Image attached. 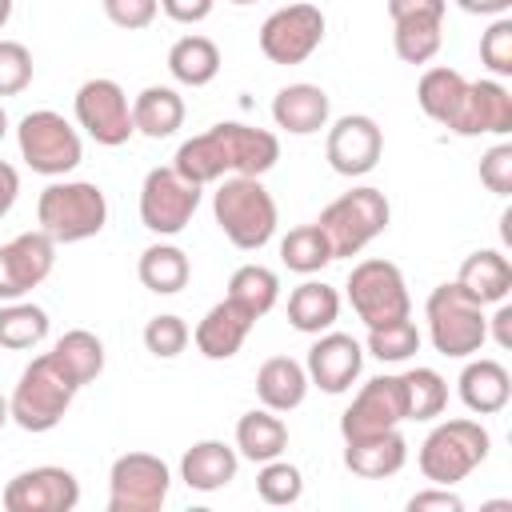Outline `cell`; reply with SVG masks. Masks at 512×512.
Wrapping results in <instances>:
<instances>
[{"mask_svg":"<svg viewBox=\"0 0 512 512\" xmlns=\"http://www.w3.org/2000/svg\"><path fill=\"white\" fill-rule=\"evenodd\" d=\"M212 216H216L220 232L244 252L264 248L276 232V200L260 184V176H224V180H216Z\"/></svg>","mask_w":512,"mask_h":512,"instance_id":"6da1fadb","label":"cell"},{"mask_svg":"<svg viewBox=\"0 0 512 512\" xmlns=\"http://www.w3.org/2000/svg\"><path fill=\"white\" fill-rule=\"evenodd\" d=\"M36 224L56 244H80L108 224V200L92 180H52L36 200Z\"/></svg>","mask_w":512,"mask_h":512,"instance_id":"7a4b0ae2","label":"cell"},{"mask_svg":"<svg viewBox=\"0 0 512 512\" xmlns=\"http://www.w3.org/2000/svg\"><path fill=\"white\" fill-rule=\"evenodd\" d=\"M424 320H428V340H432V348H436L440 356H452V360L476 356V352L484 348V340H488L484 304H476L456 280L428 292Z\"/></svg>","mask_w":512,"mask_h":512,"instance_id":"3957f363","label":"cell"},{"mask_svg":"<svg viewBox=\"0 0 512 512\" xmlns=\"http://www.w3.org/2000/svg\"><path fill=\"white\" fill-rule=\"evenodd\" d=\"M488 448H492L488 428H484L480 420L460 416V420L436 424V428L424 436V444H420V452H416V464H420L424 480L452 488V484H460L472 468H480V464L488 460Z\"/></svg>","mask_w":512,"mask_h":512,"instance_id":"277c9868","label":"cell"},{"mask_svg":"<svg viewBox=\"0 0 512 512\" xmlns=\"http://www.w3.org/2000/svg\"><path fill=\"white\" fill-rule=\"evenodd\" d=\"M72 396H76V384L44 352L20 372V380L8 396V412L24 432H52L64 420V412L72 408Z\"/></svg>","mask_w":512,"mask_h":512,"instance_id":"5b68a950","label":"cell"},{"mask_svg":"<svg viewBox=\"0 0 512 512\" xmlns=\"http://www.w3.org/2000/svg\"><path fill=\"white\" fill-rule=\"evenodd\" d=\"M388 220H392L388 196H384L380 188L360 184V188L336 196V200L320 212L316 224L324 228V236H328V244H332V256H356V252H364V248L388 228Z\"/></svg>","mask_w":512,"mask_h":512,"instance_id":"8992f818","label":"cell"},{"mask_svg":"<svg viewBox=\"0 0 512 512\" xmlns=\"http://www.w3.org/2000/svg\"><path fill=\"white\" fill-rule=\"evenodd\" d=\"M16 144H20V160L40 172V176H68L80 160H84V144L80 132L52 108H36L20 120L16 128Z\"/></svg>","mask_w":512,"mask_h":512,"instance_id":"52a82bcc","label":"cell"},{"mask_svg":"<svg viewBox=\"0 0 512 512\" xmlns=\"http://www.w3.org/2000/svg\"><path fill=\"white\" fill-rule=\"evenodd\" d=\"M348 304L352 312L376 328V324H388V320H400L412 312V296H408V284H404V272L392 264V260H360L352 272H348Z\"/></svg>","mask_w":512,"mask_h":512,"instance_id":"ba28073f","label":"cell"},{"mask_svg":"<svg viewBox=\"0 0 512 512\" xmlns=\"http://www.w3.org/2000/svg\"><path fill=\"white\" fill-rule=\"evenodd\" d=\"M172 488V472L152 452H124L108 472V512H160Z\"/></svg>","mask_w":512,"mask_h":512,"instance_id":"9c48e42d","label":"cell"},{"mask_svg":"<svg viewBox=\"0 0 512 512\" xmlns=\"http://www.w3.org/2000/svg\"><path fill=\"white\" fill-rule=\"evenodd\" d=\"M76 124L104 148H120V144H128L136 136L128 92L108 76L84 80L76 88Z\"/></svg>","mask_w":512,"mask_h":512,"instance_id":"30bf717a","label":"cell"},{"mask_svg":"<svg viewBox=\"0 0 512 512\" xmlns=\"http://www.w3.org/2000/svg\"><path fill=\"white\" fill-rule=\"evenodd\" d=\"M200 208V184H188L176 168H152L140 184V224L156 236H176Z\"/></svg>","mask_w":512,"mask_h":512,"instance_id":"8fae6325","label":"cell"},{"mask_svg":"<svg viewBox=\"0 0 512 512\" xmlns=\"http://www.w3.org/2000/svg\"><path fill=\"white\" fill-rule=\"evenodd\" d=\"M324 12L316 4H288L276 8L264 24H260V52L272 64H304L320 40H324Z\"/></svg>","mask_w":512,"mask_h":512,"instance_id":"7c38bea8","label":"cell"},{"mask_svg":"<svg viewBox=\"0 0 512 512\" xmlns=\"http://www.w3.org/2000/svg\"><path fill=\"white\" fill-rule=\"evenodd\" d=\"M0 504L4 512H72L80 504V480L56 464L24 468L4 484Z\"/></svg>","mask_w":512,"mask_h":512,"instance_id":"4fadbf2b","label":"cell"},{"mask_svg":"<svg viewBox=\"0 0 512 512\" xmlns=\"http://www.w3.org/2000/svg\"><path fill=\"white\" fill-rule=\"evenodd\" d=\"M404 420H408V416H404V380H400V376H372V380L352 396V404L344 408V416H340V436H344V444H348V440H364V436L400 428Z\"/></svg>","mask_w":512,"mask_h":512,"instance_id":"5bb4252c","label":"cell"},{"mask_svg":"<svg viewBox=\"0 0 512 512\" xmlns=\"http://www.w3.org/2000/svg\"><path fill=\"white\" fill-rule=\"evenodd\" d=\"M52 264H56V240L40 228L0 244V300H24L36 284L52 276Z\"/></svg>","mask_w":512,"mask_h":512,"instance_id":"9a60e30c","label":"cell"},{"mask_svg":"<svg viewBox=\"0 0 512 512\" xmlns=\"http://www.w3.org/2000/svg\"><path fill=\"white\" fill-rule=\"evenodd\" d=\"M380 152H384V132L372 116H360V112H348L340 116L332 128H328V144H324V156L332 164V172L340 176H364L380 164Z\"/></svg>","mask_w":512,"mask_h":512,"instance_id":"2e32d148","label":"cell"},{"mask_svg":"<svg viewBox=\"0 0 512 512\" xmlns=\"http://www.w3.org/2000/svg\"><path fill=\"white\" fill-rule=\"evenodd\" d=\"M364 368V348L360 340H352L348 332H320L316 344L308 348V360H304V372H308V384H316L320 392L328 396H340L352 388V380L360 376Z\"/></svg>","mask_w":512,"mask_h":512,"instance_id":"e0dca14e","label":"cell"},{"mask_svg":"<svg viewBox=\"0 0 512 512\" xmlns=\"http://www.w3.org/2000/svg\"><path fill=\"white\" fill-rule=\"evenodd\" d=\"M456 136H504L512 132V92L500 80H468L464 100L448 124Z\"/></svg>","mask_w":512,"mask_h":512,"instance_id":"ac0fdd59","label":"cell"},{"mask_svg":"<svg viewBox=\"0 0 512 512\" xmlns=\"http://www.w3.org/2000/svg\"><path fill=\"white\" fill-rule=\"evenodd\" d=\"M212 132H216V140H220L228 176H264V172L276 168V160H280V140H276L268 128H252V124H240V120H224V124H212Z\"/></svg>","mask_w":512,"mask_h":512,"instance_id":"d6986e66","label":"cell"},{"mask_svg":"<svg viewBox=\"0 0 512 512\" xmlns=\"http://www.w3.org/2000/svg\"><path fill=\"white\" fill-rule=\"evenodd\" d=\"M252 324H256V316H248L240 304H232V300L224 296V300L212 304V308L204 312V320L192 328L196 352L208 356V360H232V356L244 348Z\"/></svg>","mask_w":512,"mask_h":512,"instance_id":"ffe728a7","label":"cell"},{"mask_svg":"<svg viewBox=\"0 0 512 512\" xmlns=\"http://www.w3.org/2000/svg\"><path fill=\"white\" fill-rule=\"evenodd\" d=\"M328 112H332V104H328V92L320 84L300 80V84H288L272 96V120H276V128H284L292 136L320 132L328 124Z\"/></svg>","mask_w":512,"mask_h":512,"instance_id":"44dd1931","label":"cell"},{"mask_svg":"<svg viewBox=\"0 0 512 512\" xmlns=\"http://www.w3.org/2000/svg\"><path fill=\"white\" fill-rule=\"evenodd\" d=\"M408 460V440L400 436V428L364 436V440H348L344 444V468L360 480H384L396 476Z\"/></svg>","mask_w":512,"mask_h":512,"instance_id":"7402d4cb","label":"cell"},{"mask_svg":"<svg viewBox=\"0 0 512 512\" xmlns=\"http://www.w3.org/2000/svg\"><path fill=\"white\" fill-rule=\"evenodd\" d=\"M240 468V452L228 448L224 440H196L184 456H180V480L192 492H220L236 480Z\"/></svg>","mask_w":512,"mask_h":512,"instance_id":"603a6c76","label":"cell"},{"mask_svg":"<svg viewBox=\"0 0 512 512\" xmlns=\"http://www.w3.org/2000/svg\"><path fill=\"white\" fill-rule=\"evenodd\" d=\"M456 384H460L464 408L476 412V416H496L512 400V376H508V368L500 360H488V356L484 360H468Z\"/></svg>","mask_w":512,"mask_h":512,"instance_id":"cb8c5ba5","label":"cell"},{"mask_svg":"<svg viewBox=\"0 0 512 512\" xmlns=\"http://www.w3.org/2000/svg\"><path fill=\"white\" fill-rule=\"evenodd\" d=\"M456 284H460L476 304H500V300H508V292H512V264H508V256L496 252V248H480V252L464 256Z\"/></svg>","mask_w":512,"mask_h":512,"instance_id":"d4e9b609","label":"cell"},{"mask_svg":"<svg viewBox=\"0 0 512 512\" xmlns=\"http://www.w3.org/2000/svg\"><path fill=\"white\" fill-rule=\"evenodd\" d=\"M256 396H260V404L272 408V412H292V408H300L304 396H308V372H304V364L292 360V356H272V360H264L260 372H256Z\"/></svg>","mask_w":512,"mask_h":512,"instance_id":"484cf974","label":"cell"},{"mask_svg":"<svg viewBox=\"0 0 512 512\" xmlns=\"http://www.w3.org/2000/svg\"><path fill=\"white\" fill-rule=\"evenodd\" d=\"M340 316V292L324 280H304L300 288L288 292V324L296 332H308V336H320L336 324Z\"/></svg>","mask_w":512,"mask_h":512,"instance_id":"4316f807","label":"cell"},{"mask_svg":"<svg viewBox=\"0 0 512 512\" xmlns=\"http://www.w3.org/2000/svg\"><path fill=\"white\" fill-rule=\"evenodd\" d=\"M288 448V424L272 408H252L236 420V452L252 464L276 460Z\"/></svg>","mask_w":512,"mask_h":512,"instance_id":"83f0119b","label":"cell"},{"mask_svg":"<svg viewBox=\"0 0 512 512\" xmlns=\"http://www.w3.org/2000/svg\"><path fill=\"white\" fill-rule=\"evenodd\" d=\"M132 124L140 136L148 140H164L184 124V100L176 88L168 84H148L136 100H132Z\"/></svg>","mask_w":512,"mask_h":512,"instance_id":"f1b7e54d","label":"cell"},{"mask_svg":"<svg viewBox=\"0 0 512 512\" xmlns=\"http://www.w3.org/2000/svg\"><path fill=\"white\" fill-rule=\"evenodd\" d=\"M48 356H52L56 368L76 384V392H80L84 384H92V380L104 372V344H100V336L88 332V328H72V332H64V336L52 344Z\"/></svg>","mask_w":512,"mask_h":512,"instance_id":"f546056e","label":"cell"},{"mask_svg":"<svg viewBox=\"0 0 512 512\" xmlns=\"http://www.w3.org/2000/svg\"><path fill=\"white\" fill-rule=\"evenodd\" d=\"M136 276H140V284H144L148 292H156V296H176V292L188 284V276H192V260H188V252L176 248V244H148V248L140 252Z\"/></svg>","mask_w":512,"mask_h":512,"instance_id":"4dcf8cb0","label":"cell"},{"mask_svg":"<svg viewBox=\"0 0 512 512\" xmlns=\"http://www.w3.org/2000/svg\"><path fill=\"white\" fill-rule=\"evenodd\" d=\"M168 72L176 84H188V88H204L216 80L220 72V48L216 40L208 36H180L172 48H168Z\"/></svg>","mask_w":512,"mask_h":512,"instance_id":"1f68e13d","label":"cell"},{"mask_svg":"<svg viewBox=\"0 0 512 512\" xmlns=\"http://www.w3.org/2000/svg\"><path fill=\"white\" fill-rule=\"evenodd\" d=\"M464 88H468V80L456 72V68H428L424 76H420V84H416V104L424 108V116L428 120H436V124H452V116H456V108H460V100H464Z\"/></svg>","mask_w":512,"mask_h":512,"instance_id":"d6a6232c","label":"cell"},{"mask_svg":"<svg viewBox=\"0 0 512 512\" xmlns=\"http://www.w3.org/2000/svg\"><path fill=\"white\" fill-rule=\"evenodd\" d=\"M172 168L188 180V184H216V180H224L228 176V164H224V152H220V140H216V132L208 128V132H200V136H192V140H184L180 148H176V160H172Z\"/></svg>","mask_w":512,"mask_h":512,"instance_id":"836d02e7","label":"cell"},{"mask_svg":"<svg viewBox=\"0 0 512 512\" xmlns=\"http://www.w3.org/2000/svg\"><path fill=\"white\" fill-rule=\"evenodd\" d=\"M228 300L232 304H240L248 316H268L272 308H276V300H280V276L272 272V268H264V264H244V268H236L232 272V280H228Z\"/></svg>","mask_w":512,"mask_h":512,"instance_id":"e575fe53","label":"cell"},{"mask_svg":"<svg viewBox=\"0 0 512 512\" xmlns=\"http://www.w3.org/2000/svg\"><path fill=\"white\" fill-rule=\"evenodd\" d=\"M280 260L288 272L312 276V272L328 268L336 256H332V244L320 224H300V228H288V236L280 240Z\"/></svg>","mask_w":512,"mask_h":512,"instance_id":"d590c367","label":"cell"},{"mask_svg":"<svg viewBox=\"0 0 512 512\" xmlns=\"http://www.w3.org/2000/svg\"><path fill=\"white\" fill-rule=\"evenodd\" d=\"M48 336V312L28 300H4L0 308V348L24 352Z\"/></svg>","mask_w":512,"mask_h":512,"instance_id":"8d00e7d4","label":"cell"},{"mask_svg":"<svg viewBox=\"0 0 512 512\" xmlns=\"http://www.w3.org/2000/svg\"><path fill=\"white\" fill-rule=\"evenodd\" d=\"M404 416L408 420H436L448 404V380L436 368H408L404 376Z\"/></svg>","mask_w":512,"mask_h":512,"instance_id":"74e56055","label":"cell"},{"mask_svg":"<svg viewBox=\"0 0 512 512\" xmlns=\"http://www.w3.org/2000/svg\"><path fill=\"white\" fill-rule=\"evenodd\" d=\"M444 20H396L392 24V48L404 64H428L440 52Z\"/></svg>","mask_w":512,"mask_h":512,"instance_id":"f35d334b","label":"cell"},{"mask_svg":"<svg viewBox=\"0 0 512 512\" xmlns=\"http://www.w3.org/2000/svg\"><path fill=\"white\" fill-rule=\"evenodd\" d=\"M368 352L380 364H404L408 356L420 352V328L408 316L388 320V324H376V328H368Z\"/></svg>","mask_w":512,"mask_h":512,"instance_id":"ab89813d","label":"cell"},{"mask_svg":"<svg viewBox=\"0 0 512 512\" xmlns=\"http://www.w3.org/2000/svg\"><path fill=\"white\" fill-rule=\"evenodd\" d=\"M256 496L264 500V504H272V508H288V504H296L300 496H304V476H300V468L296 464H288V460H264L260 464V472H256Z\"/></svg>","mask_w":512,"mask_h":512,"instance_id":"60d3db41","label":"cell"},{"mask_svg":"<svg viewBox=\"0 0 512 512\" xmlns=\"http://www.w3.org/2000/svg\"><path fill=\"white\" fill-rule=\"evenodd\" d=\"M188 340H192V328H188L176 312H160V316H152V320L144 324V348H148L156 360L180 356V352L188 348Z\"/></svg>","mask_w":512,"mask_h":512,"instance_id":"b9f144b4","label":"cell"},{"mask_svg":"<svg viewBox=\"0 0 512 512\" xmlns=\"http://www.w3.org/2000/svg\"><path fill=\"white\" fill-rule=\"evenodd\" d=\"M480 64L492 76H512V20L496 16L480 36Z\"/></svg>","mask_w":512,"mask_h":512,"instance_id":"7bdbcfd3","label":"cell"},{"mask_svg":"<svg viewBox=\"0 0 512 512\" xmlns=\"http://www.w3.org/2000/svg\"><path fill=\"white\" fill-rule=\"evenodd\" d=\"M32 84V52L20 40H0V96H16Z\"/></svg>","mask_w":512,"mask_h":512,"instance_id":"ee69618b","label":"cell"},{"mask_svg":"<svg viewBox=\"0 0 512 512\" xmlns=\"http://www.w3.org/2000/svg\"><path fill=\"white\" fill-rule=\"evenodd\" d=\"M100 4H104V16L124 32L148 28L160 12V0H100Z\"/></svg>","mask_w":512,"mask_h":512,"instance_id":"f6af8a7d","label":"cell"},{"mask_svg":"<svg viewBox=\"0 0 512 512\" xmlns=\"http://www.w3.org/2000/svg\"><path fill=\"white\" fill-rule=\"evenodd\" d=\"M480 184L496 196L512 192V144H496L480 156Z\"/></svg>","mask_w":512,"mask_h":512,"instance_id":"bcb514c9","label":"cell"},{"mask_svg":"<svg viewBox=\"0 0 512 512\" xmlns=\"http://www.w3.org/2000/svg\"><path fill=\"white\" fill-rule=\"evenodd\" d=\"M408 512H464V500L456 492H448L444 484H436V488L408 496Z\"/></svg>","mask_w":512,"mask_h":512,"instance_id":"7dc6e473","label":"cell"},{"mask_svg":"<svg viewBox=\"0 0 512 512\" xmlns=\"http://www.w3.org/2000/svg\"><path fill=\"white\" fill-rule=\"evenodd\" d=\"M448 0H388V16L396 20H444Z\"/></svg>","mask_w":512,"mask_h":512,"instance_id":"c3c4849f","label":"cell"},{"mask_svg":"<svg viewBox=\"0 0 512 512\" xmlns=\"http://www.w3.org/2000/svg\"><path fill=\"white\" fill-rule=\"evenodd\" d=\"M212 4L216 0H160V12L176 24H200L212 16Z\"/></svg>","mask_w":512,"mask_h":512,"instance_id":"681fc988","label":"cell"},{"mask_svg":"<svg viewBox=\"0 0 512 512\" xmlns=\"http://www.w3.org/2000/svg\"><path fill=\"white\" fill-rule=\"evenodd\" d=\"M16 196H20V172L8 160H0V220L12 212Z\"/></svg>","mask_w":512,"mask_h":512,"instance_id":"f907efd6","label":"cell"},{"mask_svg":"<svg viewBox=\"0 0 512 512\" xmlns=\"http://www.w3.org/2000/svg\"><path fill=\"white\" fill-rule=\"evenodd\" d=\"M488 336H492L500 348H512V304H504V300H500L496 316L488 320Z\"/></svg>","mask_w":512,"mask_h":512,"instance_id":"816d5d0a","label":"cell"},{"mask_svg":"<svg viewBox=\"0 0 512 512\" xmlns=\"http://www.w3.org/2000/svg\"><path fill=\"white\" fill-rule=\"evenodd\" d=\"M456 4L472 16H504L512 8V0H456Z\"/></svg>","mask_w":512,"mask_h":512,"instance_id":"f5cc1de1","label":"cell"},{"mask_svg":"<svg viewBox=\"0 0 512 512\" xmlns=\"http://www.w3.org/2000/svg\"><path fill=\"white\" fill-rule=\"evenodd\" d=\"M8 16H12V0H0V28L8 24Z\"/></svg>","mask_w":512,"mask_h":512,"instance_id":"db71d44e","label":"cell"},{"mask_svg":"<svg viewBox=\"0 0 512 512\" xmlns=\"http://www.w3.org/2000/svg\"><path fill=\"white\" fill-rule=\"evenodd\" d=\"M8 420H12V412H8V400H4V396H0V428H4V424H8Z\"/></svg>","mask_w":512,"mask_h":512,"instance_id":"11a10c76","label":"cell"},{"mask_svg":"<svg viewBox=\"0 0 512 512\" xmlns=\"http://www.w3.org/2000/svg\"><path fill=\"white\" fill-rule=\"evenodd\" d=\"M4 136H8V112L0 108V140H4Z\"/></svg>","mask_w":512,"mask_h":512,"instance_id":"9f6ffc18","label":"cell"},{"mask_svg":"<svg viewBox=\"0 0 512 512\" xmlns=\"http://www.w3.org/2000/svg\"><path fill=\"white\" fill-rule=\"evenodd\" d=\"M232 4H256V0H232Z\"/></svg>","mask_w":512,"mask_h":512,"instance_id":"6f0895ef","label":"cell"}]
</instances>
